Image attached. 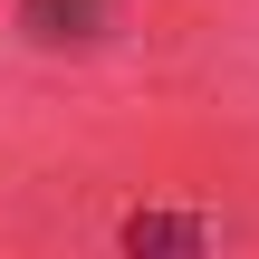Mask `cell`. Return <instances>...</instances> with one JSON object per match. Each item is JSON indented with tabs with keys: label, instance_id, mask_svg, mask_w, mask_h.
Returning <instances> with one entry per match:
<instances>
[{
	"label": "cell",
	"instance_id": "obj_1",
	"mask_svg": "<svg viewBox=\"0 0 259 259\" xmlns=\"http://www.w3.org/2000/svg\"><path fill=\"white\" fill-rule=\"evenodd\" d=\"M115 250H125V259H202L211 231H202V211H125Z\"/></svg>",
	"mask_w": 259,
	"mask_h": 259
},
{
	"label": "cell",
	"instance_id": "obj_2",
	"mask_svg": "<svg viewBox=\"0 0 259 259\" xmlns=\"http://www.w3.org/2000/svg\"><path fill=\"white\" fill-rule=\"evenodd\" d=\"M106 10L115 0H19V29L38 48H87V38H106Z\"/></svg>",
	"mask_w": 259,
	"mask_h": 259
}]
</instances>
